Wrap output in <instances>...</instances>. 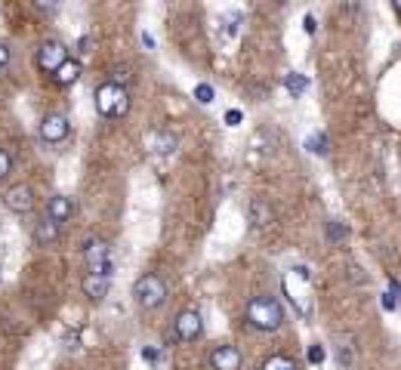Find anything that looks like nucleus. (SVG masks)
<instances>
[{
  "instance_id": "nucleus-1",
  "label": "nucleus",
  "mask_w": 401,
  "mask_h": 370,
  "mask_svg": "<svg viewBox=\"0 0 401 370\" xmlns=\"http://www.w3.org/2000/svg\"><path fill=\"white\" fill-rule=\"evenodd\" d=\"M244 318L253 330H259V334H275L284 324V308L275 296H253L250 303H247Z\"/></svg>"
},
{
  "instance_id": "nucleus-2",
  "label": "nucleus",
  "mask_w": 401,
  "mask_h": 370,
  "mask_svg": "<svg viewBox=\"0 0 401 370\" xmlns=\"http://www.w3.org/2000/svg\"><path fill=\"white\" fill-rule=\"evenodd\" d=\"M96 111L102 118H123L130 111V92L118 81H105L96 87Z\"/></svg>"
},
{
  "instance_id": "nucleus-3",
  "label": "nucleus",
  "mask_w": 401,
  "mask_h": 370,
  "mask_svg": "<svg viewBox=\"0 0 401 370\" xmlns=\"http://www.w3.org/2000/svg\"><path fill=\"white\" fill-rule=\"evenodd\" d=\"M167 296H170V290H167V284H164V278L161 275H142V278H136V284H133V299H136V306L139 308H145V312H154V308H161L167 303Z\"/></svg>"
},
{
  "instance_id": "nucleus-4",
  "label": "nucleus",
  "mask_w": 401,
  "mask_h": 370,
  "mask_svg": "<svg viewBox=\"0 0 401 370\" xmlns=\"http://www.w3.org/2000/svg\"><path fill=\"white\" fill-rule=\"evenodd\" d=\"M308 281H312V275H308V268L297 266L290 268L287 278H284V293L290 296V303L297 306V312L303 315H312V296H308Z\"/></svg>"
},
{
  "instance_id": "nucleus-5",
  "label": "nucleus",
  "mask_w": 401,
  "mask_h": 370,
  "mask_svg": "<svg viewBox=\"0 0 401 370\" xmlns=\"http://www.w3.org/2000/svg\"><path fill=\"white\" fill-rule=\"evenodd\" d=\"M34 62H37V68H41L43 74H56L62 65L68 62V46L62 43V41H43L41 46H37V56H34Z\"/></svg>"
},
{
  "instance_id": "nucleus-6",
  "label": "nucleus",
  "mask_w": 401,
  "mask_h": 370,
  "mask_svg": "<svg viewBox=\"0 0 401 370\" xmlns=\"http://www.w3.org/2000/svg\"><path fill=\"white\" fill-rule=\"evenodd\" d=\"M204 334V321H200V312L198 308H185V312L176 315L173 321V336L179 339V343H195Z\"/></svg>"
},
{
  "instance_id": "nucleus-7",
  "label": "nucleus",
  "mask_w": 401,
  "mask_h": 370,
  "mask_svg": "<svg viewBox=\"0 0 401 370\" xmlns=\"http://www.w3.org/2000/svg\"><path fill=\"white\" fill-rule=\"evenodd\" d=\"M4 207L13 213H31L34 210V189L25 182H15L4 191Z\"/></svg>"
},
{
  "instance_id": "nucleus-8",
  "label": "nucleus",
  "mask_w": 401,
  "mask_h": 370,
  "mask_svg": "<svg viewBox=\"0 0 401 370\" xmlns=\"http://www.w3.org/2000/svg\"><path fill=\"white\" fill-rule=\"evenodd\" d=\"M68 133H72V123H68L65 114L50 111V114H46V118L41 121V139H43V142H50V145L65 142Z\"/></svg>"
},
{
  "instance_id": "nucleus-9",
  "label": "nucleus",
  "mask_w": 401,
  "mask_h": 370,
  "mask_svg": "<svg viewBox=\"0 0 401 370\" xmlns=\"http://www.w3.org/2000/svg\"><path fill=\"white\" fill-rule=\"evenodd\" d=\"M241 364H244V358H241V349H238V345L222 343L210 352V367L213 370H241Z\"/></svg>"
},
{
  "instance_id": "nucleus-10",
  "label": "nucleus",
  "mask_w": 401,
  "mask_h": 370,
  "mask_svg": "<svg viewBox=\"0 0 401 370\" xmlns=\"http://www.w3.org/2000/svg\"><path fill=\"white\" fill-rule=\"evenodd\" d=\"M81 256L90 268H96V266H102V262H111V244L102 241V238H90V241H83V247H81Z\"/></svg>"
},
{
  "instance_id": "nucleus-11",
  "label": "nucleus",
  "mask_w": 401,
  "mask_h": 370,
  "mask_svg": "<svg viewBox=\"0 0 401 370\" xmlns=\"http://www.w3.org/2000/svg\"><path fill=\"white\" fill-rule=\"evenodd\" d=\"M108 287H111V278L105 275H96V272H87L81 281V290L83 296L90 299V303H102V299L108 296Z\"/></svg>"
},
{
  "instance_id": "nucleus-12",
  "label": "nucleus",
  "mask_w": 401,
  "mask_h": 370,
  "mask_svg": "<svg viewBox=\"0 0 401 370\" xmlns=\"http://www.w3.org/2000/svg\"><path fill=\"white\" fill-rule=\"evenodd\" d=\"M46 216L62 226V222H68L74 216V200L65 198V195H53L50 200H46Z\"/></svg>"
},
{
  "instance_id": "nucleus-13",
  "label": "nucleus",
  "mask_w": 401,
  "mask_h": 370,
  "mask_svg": "<svg viewBox=\"0 0 401 370\" xmlns=\"http://www.w3.org/2000/svg\"><path fill=\"white\" fill-rule=\"evenodd\" d=\"M56 241H59V222H53L50 216H41V219L34 222V244L50 247Z\"/></svg>"
},
{
  "instance_id": "nucleus-14",
  "label": "nucleus",
  "mask_w": 401,
  "mask_h": 370,
  "mask_svg": "<svg viewBox=\"0 0 401 370\" xmlns=\"http://www.w3.org/2000/svg\"><path fill=\"white\" fill-rule=\"evenodd\" d=\"M247 216H250V226H253V228H266L269 222L275 219L272 207H269L262 198H253V200H250V207H247Z\"/></svg>"
},
{
  "instance_id": "nucleus-15",
  "label": "nucleus",
  "mask_w": 401,
  "mask_h": 370,
  "mask_svg": "<svg viewBox=\"0 0 401 370\" xmlns=\"http://www.w3.org/2000/svg\"><path fill=\"white\" fill-rule=\"evenodd\" d=\"M77 77H81V62H77V59H68L65 65H62L59 71L53 74V83H56V87H72Z\"/></svg>"
},
{
  "instance_id": "nucleus-16",
  "label": "nucleus",
  "mask_w": 401,
  "mask_h": 370,
  "mask_svg": "<svg viewBox=\"0 0 401 370\" xmlns=\"http://www.w3.org/2000/svg\"><path fill=\"white\" fill-rule=\"evenodd\" d=\"M259 370H299V367H297V361H293L290 355H269Z\"/></svg>"
},
{
  "instance_id": "nucleus-17",
  "label": "nucleus",
  "mask_w": 401,
  "mask_h": 370,
  "mask_svg": "<svg viewBox=\"0 0 401 370\" xmlns=\"http://www.w3.org/2000/svg\"><path fill=\"white\" fill-rule=\"evenodd\" d=\"M284 87H287L290 96H303V92L308 90V77L299 74V71H290L287 77H284Z\"/></svg>"
},
{
  "instance_id": "nucleus-18",
  "label": "nucleus",
  "mask_w": 401,
  "mask_h": 370,
  "mask_svg": "<svg viewBox=\"0 0 401 370\" xmlns=\"http://www.w3.org/2000/svg\"><path fill=\"white\" fill-rule=\"evenodd\" d=\"M306 149L315 151V154H327L330 151L327 149V136H324V133H312V136L306 139Z\"/></svg>"
},
{
  "instance_id": "nucleus-19",
  "label": "nucleus",
  "mask_w": 401,
  "mask_h": 370,
  "mask_svg": "<svg viewBox=\"0 0 401 370\" xmlns=\"http://www.w3.org/2000/svg\"><path fill=\"white\" fill-rule=\"evenodd\" d=\"M195 99H198L200 105H210L213 102V87H210V83H198V87H195Z\"/></svg>"
},
{
  "instance_id": "nucleus-20",
  "label": "nucleus",
  "mask_w": 401,
  "mask_h": 370,
  "mask_svg": "<svg viewBox=\"0 0 401 370\" xmlns=\"http://www.w3.org/2000/svg\"><path fill=\"white\" fill-rule=\"evenodd\" d=\"M154 142H158V151H173L176 149V136H170V133H158L154 136Z\"/></svg>"
},
{
  "instance_id": "nucleus-21",
  "label": "nucleus",
  "mask_w": 401,
  "mask_h": 370,
  "mask_svg": "<svg viewBox=\"0 0 401 370\" xmlns=\"http://www.w3.org/2000/svg\"><path fill=\"white\" fill-rule=\"evenodd\" d=\"M10 173H13V158L6 149H0V179H6Z\"/></svg>"
},
{
  "instance_id": "nucleus-22",
  "label": "nucleus",
  "mask_w": 401,
  "mask_h": 370,
  "mask_svg": "<svg viewBox=\"0 0 401 370\" xmlns=\"http://www.w3.org/2000/svg\"><path fill=\"white\" fill-rule=\"evenodd\" d=\"M306 358H308V364H324V349L321 345H308Z\"/></svg>"
},
{
  "instance_id": "nucleus-23",
  "label": "nucleus",
  "mask_w": 401,
  "mask_h": 370,
  "mask_svg": "<svg viewBox=\"0 0 401 370\" xmlns=\"http://www.w3.org/2000/svg\"><path fill=\"white\" fill-rule=\"evenodd\" d=\"M327 238H330V241H343V238H346V228L339 226V222H327Z\"/></svg>"
},
{
  "instance_id": "nucleus-24",
  "label": "nucleus",
  "mask_w": 401,
  "mask_h": 370,
  "mask_svg": "<svg viewBox=\"0 0 401 370\" xmlns=\"http://www.w3.org/2000/svg\"><path fill=\"white\" fill-rule=\"evenodd\" d=\"M241 121H244V114L238 111V108H229V111H226V123H229V127H238Z\"/></svg>"
},
{
  "instance_id": "nucleus-25",
  "label": "nucleus",
  "mask_w": 401,
  "mask_h": 370,
  "mask_svg": "<svg viewBox=\"0 0 401 370\" xmlns=\"http://www.w3.org/2000/svg\"><path fill=\"white\" fill-rule=\"evenodd\" d=\"M10 56H13V53H10V46H6V43H0V71H6V65H10Z\"/></svg>"
},
{
  "instance_id": "nucleus-26",
  "label": "nucleus",
  "mask_w": 401,
  "mask_h": 370,
  "mask_svg": "<svg viewBox=\"0 0 401 370\" xmlns=\"http://www.w3.org/2000/svg\"><path fill=\"white\" fill-rule=\"evenodd\" d=\"M383 308H386V312H392V308H398V299L392 296V293H383Z\"/></svg>"
},
{
  "instance_id": "nucleus-27",
  "label": "nucleus",
  "mask_w": 401,
  "mask_h": 370,
  "mask_svg": "<svg viewBox=\"0 0 401 370\" xmlns=\"http://www.w3.org/2000/svg\"><path fill=\"white\" fill-rule=\"evenodd\" d=\"M303 28H306V34H315V28H318V25H315V15H306V19H303Z\"/></svg>"
},
{
  "instance_id": "nucleus-28",
  "label": "nucleus",
  "mask_w": 401,
  "mask_h": 370,
  "mask_svg": "<svg viewBox=\"0 0 401 370\" xmlns=\"http://www.w3.org/2000/svg\"><path fill=\"white\" fill-rule=\"evenodd\" d=\"M142 358H145V361H151V364H154V361H158V349H151V345H145V349H142Z\"/></svg>"
}]
</instances>
